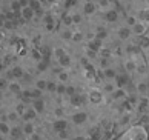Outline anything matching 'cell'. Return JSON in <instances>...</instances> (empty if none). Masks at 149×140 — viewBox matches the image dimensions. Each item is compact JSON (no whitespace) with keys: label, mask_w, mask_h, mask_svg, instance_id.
<instances>
[{"label":"cell","mask_w":149,"mask_h":140,"mask_svg":"<svg viewBox=\"0 0 149 140\" xmlns=\"http://www.w3.org/2000/svg\"><path fill=\"white\" fill-rule=\"evenodd\" d=\"M131 140H148V132L143 126H134L129 132Z\"/></svg>","instance_id":"6da1fadb"},{"label":"cell","mask_w":149,"mask_h":140,"mask_svg":"<svg viewBox=\"0 0 149 140\" xmlns=\"http://www.w3.org/2000/svg\"><path fill=\"white\" fill-rule=\"evenodd\" d=\"M146 23H143V22H137V23L134 26H131V32L134 36L137 37H141V36H145V32H146Z\"/></svg>","instance_id":"7a4b0ae2"},{"label":"cell","mask_w":149,"mask_h":140,"mask_svg":"<svg viewBox=\"0 0 149 140\" xmlns=\"http://www.w3.org/2000/svg\"><path fill=\"white\" fill-rule=\"evenodd\" d=\"M88 99H89V102L94 103V105H98L102 102V91H98V89H92V91L89 92V96H88Z\"/></svg>","instance_id":"3957f363"},{"label":"cell","mask_w":149,"mask_h":140,"mask_svg":"<svg viewBox=\"0 0 149 140\" xmlns=\"http://www.w3.org/2000/svg\"><path fill=\"white\" fill-rule=\"evenodd\" d=\"M86 120H88V114L83 113V111L75 113L72 116V123H74V125H83V123H86Z\"/></svg>","instance_id":"277c9868"},{"label":"cell","mask_w":149,"mask_h":140,"mask_svg":"<svg viewBox=\"0 0 149 140\" xmlns=\"http://www.w3.org/2000/svg\"><path fill=\"white\" fill-rule=\"evenodd\" d=\"M52 128H54V131H57V132L63 131V130H68V122L60 117V119H57L56 122L52 123Z\"/></svg>","instance_id":"5b68a950"},{"label":"cell","mask_w":149,"mask_h":140,"mask_svg":"<svg viewBox=\"0 0 149 140\" xmlns=\"http://www.w3.org/2000/svg\"><path fill=\"white\" fill-rule=\"evenodd\" d=\"M22 131H23V136H32V134H36V126L32 122H25L23 128H22Z\"/></svg>","instance_id":"8992f818"},{"label":"cell","mask_w":149,"mask_h":140,"mask_svg":"<svg viewBox=\"0 0 149 140\" xmlns=\"http://www.w3.org/2000/svg\"><path fill=\"white\" fill-rule=\"evenodd\" d=\"M117 34H118V38H120V40H128V38H129V36H131V28H129V26L118 28Z\"/></svg>","instance_id":"52a82bcc"},{"label":"cell","mask_w":149,"mask_h":140,"mask_svg":"<svg viewBox=\"0 0 149 140\" xmlns=\"http://www.w3.org/2000/svg\"><path fill=\"white\" fill-rule=\"evenodd\" d=\"M22 116H23L25 122H32L37 117V113H36L34 108H29V109H25V113L22 114Z\"/></svg>","instance_id":"ba28073f"},{"label":"cell","mask_w":149,"mask_h":140,"mask_svg":"<svg viewBox=\"0 0 149 140\" xmlns=\"http://www.w3.org/2000/svg\"><path fill=\"white\" fill-rule=\"evenodd\" d=\"M34 13H36V11L32 9L29 5H26V6L22 8V15H23V19H26V20H29V19L34 17Z\"/></svg>","instance_id":"9c48e42d"},{"label":"cell","mask_w":149,"mask_h":140,"mask_svg":"<svg viewBox=\"0 0 149 140\" xmlns=\"http://www.w3.org/2000/svg\"><path fill=\"white\" fill-rule=\"evenodd\" d=\"M111 96H112L114 100H123L126 97V92H125L123 88H115L114 92H111Z\"/></svg>","instance_id":"30bf717a"},{"label":"cell","mask_w":149,"mask_h":140,"mask_svg":"<svg viewBox=\"0 0 149 140\" xmlns=\"http://www.w3.org/2000/svg\"><path fill=\"white\" fill-rule=\"evenodd\" d=\"M104 19L108 22H111V23H114V22H117V19H118V13L115 9H109V11H106V14H104Z\"/></svg>","instance_id":"8fae6325"},{"label":"cell","mask_w":149,"mask_h":140,"mask_svg":"<svg viewBox=\"0 0 149 140\" xmlns=\"http://www.w3.org/2000/svg\"><path fill=\"white\" fill-rule=\"evenodd\" d=\"M9 131H11V126L6 120H0V134L2 136H9Z\"/></svg>","instance_id":"7c38bea8"},{"label":"cell","mask_w":149,"mask_h":140,"mask_svg":"<svg viewBox=\"0 0 149 140\" xmlns=\"http://www.w3.org/2000/svg\"><path fill=\"white\" fill-rule=\"evenodd\" d=\"M89 49H92V51L98 52L102 49V40L100 38H92V40L89 42Z\"/></svg>","instance_id":"4fadbf2b"},{"label":"cell","mask_w":149,"mask_h":140,"mask_svg":"<svg viewBox=\"0 0 149 140\" xmlns=\"http://www.w3.org/2000/svg\"><path fill=\"white\" fill-rule=\"evenodd\" d=\"M125 68H126V71H128V72H134L137 69V62L134 59H128V60L125 62Z\"/></svg>","instance_id":"5bb4252c"},{"label":"cell","mask_w":149,"mask_h":140,"mask_svg":"<svg viewBox=\"0 0 149 140\" xmlns=\"http://www.w3.org/2000/svg\"><path fill=\"white\" fill-rule=\"evenodd\" d=\"M103 77H104V79H115V77H117V72H115L114 68L108 66V68L103 69Z\"/></svg>","instance_id":"9a60e30c"},{"label":"cell","mask_w":149,"mask_h":140,"mask_svg":"<svg viewBox=\"0 0 149 140\" xmlns=\"http://www.w3.org/2000/svg\"><path fill=\"white\" fill-rule=\"evenodd\" d=\"M32 108L36 109L37 114H40V113H43V109H45V103H43V100L37 99V100H34V103H32Z\"/></svg>","instance_id":"2e32d148"},{"label":"cell","mask_w":149,"mask_h":140,"mask_svg":"<svg viewBox=\"0 0 149 140\" xmlns=\"http://www.w3.org/2000/svg\"><path fill=\"white\" fill-rule=\"evenodd\" d=\"M8 88H9V91H11V92H14V94H19V92L22 91L20 83H19V82H15V80H13L11 83H8Z\"/></svg>","instance_id":"e0dca14e"},{"label":"cell","mask_w":149,"mask_h":140,"mask_svg":"<svg viewBox=\"0 0 149 140\" xmlns=\"http://www.w3.org/2000/svg\"><path fill=\"white\" fill-rule=\"evenodd\" d=\"M95 3H92V2H86L85 3V13L86 14H94L95 13Z\"/></svg>","instance_id":"ac0fdd59"},{"label":"cell","mask_w":149,"mask_h":140,"mask_svg":"<svg viewBox=\"0 0 149 140\" xmlns=\"http://www.w3.org/2000/svg\"><path fill=\"white\" fill-rule=\"evenodd\" d=\"M9 136L13 139H19L20 136H23V131H22V128H11Z\"/></svg>","instance_id":"d6986e66"},{"label":"cell","mask_w":149,"mask_h":140,"mask_svg":"<svg viewBox=\"0 0 149 140\" xmlns=\"http://www.w3.org/2000/svg\"><path fill=\"white\" fill-rule=\"evenodd\" d=\"M137 91H139L140 94H145L149 91V88H148V83L146 82H139L137 83Z\"/></svg>","instance_id":"ffe728a7"},{"label":"cell","mask_w":149,"mask_h":140,"mask_svg":"<svg viewBox=\"0 0 149 140\" xmlns=\"http://www.w3.org/2000/svg\"><path fill=\"white\" fill-rule=\"evenodd\" d=\"M148 106H149V100H148V99H141V100H140V106H139V109L141 111V113H145V111L148 109Z\"/></svg>","instance_id":"44dd1931"},{"label":"cell","mask_w":149,"mask_h":140,"mask_svg":"<svg viewBox=\"0 0 149 140\" xmlns=\"http://www.w3.org/2000/svg\"><path fill=\"white\" fill-rule=\"evenodd\" d=\"M115 79H117V83H118V86L121 88V86H123V85H126V83H128V77H126V76H117V77H115Z\"/></svg>","instance_id":"7402d4cb"},{"label":"cell","mask_w":149,"mask_h":140,"mask_svg":"<svg viewBox=\"0 0 149 140\" xmlns=\"http://www.w3.org/2000/svg\"><path fill=\"white\" fill-rule=\"evenodd\" d=\"M143 37V36H141ZM140 48L141 49H149V37H143L140 42Z\"/></svg>","instance_id":"603a6c76"},{"label":"cell","mask_w":149,"mask_h":140,"mask_svg":"<svg viewBox=\"0 0 149 140\" xmlns=\"http://www.w3.org/2000/svg\"><path fill=\"white\" fill-rule=\"evenodd\" d=\"M58 60H60V65H62V66H68V65L71 63V60H69V57H68L66 54L62 55V57H60Z\"/></svg>","instance_id":"cb8c5ba5"},{"label":"cell","mask_w":149,"mask_h":140,"mask_svg":"<svg viewBox=\"0 0 149 140\" xmlns=\"http://www.w3.org/2000/svg\"><path fill=\"white\" fill-rule=\"evenodd\" d=\"M137 22H139V20H137L135 15H129V17L126 19V23H128V26H129V28H131V26H134V25L137 23Z\"/></svg>","instance_id":"d4e9b609"},{"label":"cell","mask_w":149,"mask_h":140,"mask_svg":"<svg viewBox=\"0 0 149 140\" xmlns=\"http://www.w3.org/2000/svg\"><path fill=\"white\" fill-rule=\"evenodd\" d=\"M103 89H104L106 92L111 94V92H114V89H115V83H106V85L103 86Z\"/></svg>","instance_id":"484cf974"},{"label":"cell","mask_w":149,"mask_h":140,"mask_svg":"<svg viewBox=\"0 0 149 140\" xmlns=\"http://www.w3.org/2000/svg\"><path fill=\"white\" fill-rule=\"evenodd\" d=\"M9 76H13V79H14V77H22V76H23V71H22L20 68H14Z\"/></svg>","instance_id":"4316f807"},{"label":"cell","mask_w":149,"mask_h":140,"mask_svg":"<svg viewBox=\"0 0 149 140\" xmlns=\"http://www.w3.org/2000/svg\"><path fill=\"white\" fill-rule=\"evenodd\" d=\"M129 122H131V116H129V114H125V116L120 119V125H123V126H125V125H128Z\"/></svg>","instance_id":"83f0119b"},{"label":"cell","mask_w":149,"mask_h":140,"mask_svg":"<svg viewBox=\"0 0 149 140\" xmlns=\"http://www.w3.org/2000/svg\"><path fill=\"white\" fill-rule=\"evenodd\" d=\"M109 5H111V2H109V0H98V6L103 8V9L109 8Z\"/></svg>","instance_id":"f1b7e54d"},{"label":"cell","mask_w":149,"mask_h":140,"mask_svg":"<svg viewBox=\"0 0 149 140\" xmlns=\"http://www.w3.org/2000/svg\"><path fill=\"white\" fill-rule=\"evenodd\" d=\"M57 134H58V137H60V139H62V140H66V139H68V137H69V132H68V130H63V131H58Z\"/></svg>","instance_id":"f546056e"},{"label":"cell","mask_w":149,"mask_h":140,"mask_svg":"<svg viewBox=\"0 0 149 140\" xmlns=\"http://www.w3.org/2000/svg\"><path fill=\"white\" fill-rule=\"evenodd\" d=\"M71 37L74 38V42H80L81 38H83V34H81V32H79V31H77V32H72V36H71Z\"/></svg>","instance_id":"4dcf8cb0"},{"label":"cell","mask_w":149,"mask_h":140,"mask_svg":"<svg viewBox=\"0 0 149 140\" xmlns=\"http://www.w3.org/2000/svg\"><path fill=\"white\" fill-rule=\"evenodd\" d=\"M98 31H100V32H97V38H100V40H103V38H106V36H108V32L104 31L103 28H102V29H98Z\"/></svg>","instance_id":"1f68e13d"},{"label":"cell","mask_w":149,"mask_h":140,"mask_svg":"<svg viewBox=\"0 0 149 140\" xmlns=\"http://www.w3.org/2000/svg\"><path fill=\"white\" fill-rule=\"evenodd\" d=\"M45 22H46V26H48V29H52V28H54V20H52V17H49V15H48Z\"/></svg>","instance_id":"d6a6232c"},{"label":"cell","mask_w":149,"mask_h":140,"mask_svg":"<svg viewBox=\"0 0 149 140\" xmlns=\"http://www.w3.org/2000/svg\"><path fill=\"white\" fill-rule=\"evenodd\" d=\"M46 85H48V83H46L45 80H38V82H37V89H40V91H43V89L46 88Z\"/></svg>","instance_id":"836d02e7"},{"label":"cell","mask_w":149,"mask_h":140,"mask_svg":"<svg viewBox=\"0 0 149 140\" xmlns=\"http://www.w3.org/2000/svg\"><path fill=\"white\" fill-rule=\"evenodd\" d=\"M68 72H65V71H62V72H60V74H58V79H60V82H66V80H68Z\"/></svg>","instance_id":"e575fe53"},{"label":"cell","mask_w":149,"mask_h":140,"mask_svg":"<svg viewBox=\"0 0 149 140\" xmlns=\"http://www.w3.org/2000/svg\"><path fill=\"white\" fill-rule=\"evenodd\" d=\"M40 96H42V91H40V89H34V91L31 92V97H32V99H40Z\"/></svg>","instance_id":"d590c367"},{"label":"cell","mask_w":149,"mask_h":140,"mask_svg":"<svg viewBox=\"0 0 149 140\" xmlns=\"http://www.w3.org/2000/svg\"><path fill=\"white\" fill-rule=\"evenodd\" d=\"M57 92H58V94H65V92H66V86H65V85H58V86H57Z\"/></svg>","instance_id":"8d00e7d4"},{"label":"cell","mask_w":149,"mask_h":140,"mask_svg":"<svg viewBox=\"0 0 149 140\" xmlns=\"http://www.w3.org/2000/svg\"><path fill=\"white\" fill-rule=\"evenodd\" d=\"M80 22H81V17H80V15H79V14H75V15H74V17H72V23H75V25H79V23H80Z\"/></svg>","instance_id":"74e56055"},{"label":"cell","mask_w":149,"mask_h":140,"mask_svg":"<svg viewBox=\"0 0 149 140\" xmlns=\"http://www.w3.org/2000/svg\"><path fill=\"white\" fill-rule=\"evenodd\" d=\"M46 88L49 89V91H56V89H57V85H56V83H48V85H46Z\"/></svg>","instance_id":"f35d334b"},{"label":"cell","mask_w":149,"mask_h":140,"mask_svg":"<svg viewBox=\"0 0 149 140\" xmlns=\"http://www.w3.org/2000/svg\"><path fill=\"white\" fill-rule=\"evenodd\" d=\"M5 88H8L6 80H5V79H0V91H2V89H5Z\"/></svg>","instance_id":"ab89813d"},{"label":"cell","mask_w":149,"mask_h":140,"mask_svg":"<svg viewBox=\"0 0 149 140\" xmlns=\"http://www.w3.org/2000/svg\"><path fill=\"white\" fill-rule=\"evenodd\" d=\"M17 116H19L17 113H11V114H8V120H13V122L17 120Z\"/></svg>","instance_id":"60d3db41"},{"label":"cell","mask_w":149,"mask_h":140,"mask_svg":"<svg viewBox=\"0 0 149 140\" xmlns=\"http://www.w3.org/2000/svg\"><path fill=\"white\" fill-rule=\"evenodd\" d=\"M108 66H109V60H108L106 57H104V59L102 60V68L104 69V68H108Z\"/></svg>","instance_id":"b9f144b4"},{"label":"cell","mask_w":149,"mask_h":140,"mask_svg":"<svg viewBox=\"0 0 149 140\" xmlns=\"http://www.w3.org/2000/svg\"><path fill=\"white\" fill-rule=\"evenodd\" d=\"M66 92H68L69 96H74V94H75V89H74L72 86H68V88H66Z\"/></svg>","instance_id":"7bdbcfd3"},{"label":"cell","mask_w":149,"mask_h":140,"mask_svg":"<svg viewBox=\"0 0 149 140\" xmlns=\"http://www.w3.org/2000/svg\"><path fill=\"white\" fill-rule=\"evenodd\" d=\"M56 55L60 59L62 55H65V51H63V49H60V48H57V49H56Z\"/></svg>","instance_id":"ee69618b"},{"label":"cell","mask_w":149,"mask_h":140,"mask_svg":"<svg viewBox=\"0 0 149 140\" xmlns=\"http://www.w3.org/2000/svg\"><path fill=\"white\" fill-rule=\"evenodd\" d=\"M20 6H22V5H20L19 2H14V3H13V6H11V8H13L14 11H19V8H20Z\"/></svg>","instance_id":"f6af8a7d"},{"label":"cell","mask_w":149,"mask_h":140,"mask_svg":"<svg viewBox=\"0 0 149 140\" xmlns=\"http://www.w3.org/2000/svg\"><path fill=\"white\" fill-rule=\"evenodd\" d=\"M56 116H57V119H60V117L63 116V109H60V108H57V109H56Z\"/></svg>","instance_id":"bcb514c9"},{"label":"cell","mask_w":149,"mask_h":140,"mask_svg":"<svg viewBox=\"0 0 149 140\" xmlns=\"http://www.w3.org/2000/svg\"><path fill=\"white\" fill-rule=\"evenodd\" d=\"M102 54H103V57H106V59H108V57H109V54H111V52H109L108 49H103V51H102Z\"/></svg>","instance_id":"7dc6e473"},{"label":"cell","mask_w":149,"mask_h":140,"mask_svg":"<svg viewBox=\"0 0 149 140\" xmlns=\"http://www.w3.org/2000/svg\"><path fill=\"white\" fill-rule=\"evenodd\" d=\"M2 26H5V17L3 15H0V28Z\"/></svg>","instance_id":"c3c4849f"},{"label":"cell","mask_w":149,"mask_h":140,"mask_svg":"<svg viewBox=\"0 0 149 140\" xmlns=\"http://www.w3.org/2000/svg\"><path fill=\"white\" fill-rule=\"evenodd\" d=\"M72 140H86V137H80V136H79V137H74Z\"/></svg>","instance_id":"681fc988"},{"label":"cell","mask_w":149,"mask_h":140,"mask_svg":"<svg viewBox=\"0 0 149 140\" xmlns=\"http://www.w3.org/2000/svg\"><path fill=\"white\" fill-rule=\"evenodd\" d=\"M0 140H3V136H2V134H0Z\"/></svg>","instance_id":"f907efd6"},{"label":"cell","mask_w":149,"mask_h":140,"mask_svg":"<svg viewBox=\"0 0 149 140\" xmlns=\"http://www.w3.org/2000/svg\"><path fill=\"white\" fill-rule=\"evenodd\" d=\"M0 99H2V91H0Z\"/></svg>","instance_id":"816d5d0a"},{"label":"cell","mask_w":149,"mask_h":140,"mask_svg":"<svg viewBox=\"0 0 149 140\" xmlns=\"http://www.w3.org/2000/svg\"><path fill=\"white\" fill-rule=\"evenodd\" d=\"M0 37H2V32H0Z\"/></svg>","instance_id":"f5cc1de1"}]
</instances>
